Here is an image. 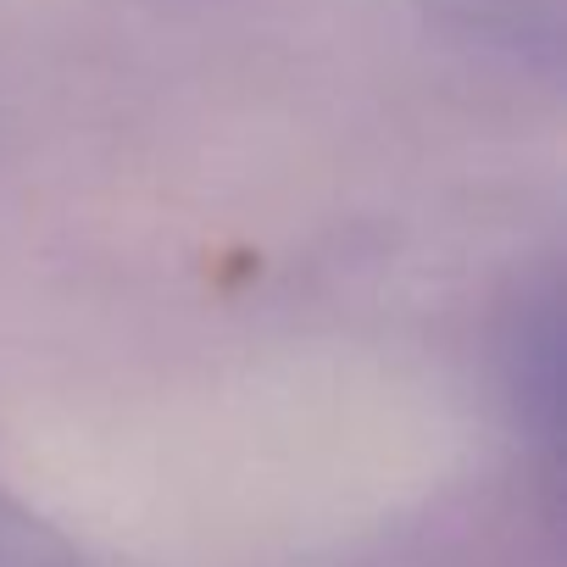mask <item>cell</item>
<instances>
[{"mask_svg":"<svg viewBox=\"0 0 567 567\" xmlns=\"http://www.w3.org/2000/svg\"><path fill=\"white\" fill-rule=\"evenodd\" d=\"M0 567H90V561L0 489Z\"/></svg>","mask_w":567,"mask_h":567,"instance_id":"1","label":"cell"}]
</instances>
